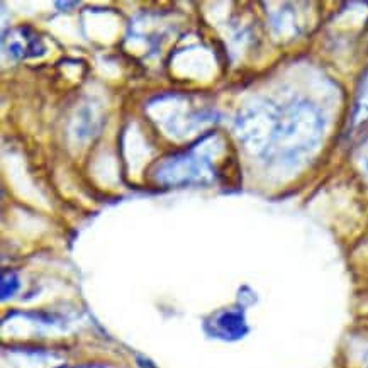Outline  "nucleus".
I'll return each mask as SVG.
<instances>
[{
	"instance_id": "obj_1",
	"label": "nucleus",
	"mask_w": 368,
	"mask_h": 368,
	"mask_svg": "<svg viewBox=\"0 0 368 368\" xmlns=\"http://www.w3.org/2000/svg\"><path fill=\"white\" fill-rule=\"evenodd\" d=\"M9 51L19 58H27V56H38L44 51V46L41 44L38 34L31 32L26 27H20L15 31V34L11 36Z\"/></svg>"
},
{
	"instance_id": "obj_2",
	"label": "nucleus",
	"mask_w": 368,
	"mask_h": 368,
	"mask_svg": "<svg viewBox=\"0 0 368 368\" xmlns=\"http://www.w3.org/2000/svg\"><path fill=\"white\" fill-rule=\"evenodd\" d=\"M218 326L224 334H228V336L238 338L244 333L243 316H241V314H238V313L223 314V316H221V319L218 321Z\"/></svg>"
},
{
	"instance_id": "obj_3",
	"label": "nucleus",
	"mask_w": 368,
	"mask_h": 368,
	"mask_svg": "<svg viewBox=\"0 0 368 368\" xmlns=\"http://www.w3.org/2000/svg\"><path fill=\"white\" fill-rule=\"evenodd\" d=\"M18 289V279H15L12 273L9 275H4V280H2V297L7 298L11 297L12 294H14V290Z\"/></svg>"
}]
</instances>
